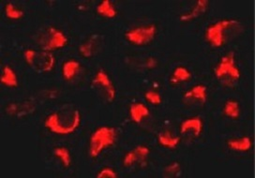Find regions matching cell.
<instances>
[{
    "instance_id": "21",
    "label": "cell",
    "mask_w": 255,
    "mask_h": 178,
    "mask_svg": "<svg viewBox=\"0 0 255 178\" xmlns=\"http://www.w3.org/2000/svg\"><path fill=\"white\" fill-rule=\"evenodd\" d=\"M34 107L29 102H13L7 106V113L12 116H21L34 111Z\"/></svg>"
},
{
    "instance_id": "3",
    "label": "cell",
    "mask_w": 255,
    "mask_h": 178,
    "mask_svg": "<svg viewBox=\"0 0 255 178\" xmlns=\"http://www.w3.org/2000/svg\"><path fill=\"white\" fill-rule=\"evenodd\" d=\"M26 64L36 73L43 74L50 73L56 66V57L52 52L45 50L27 49L24 53Z\"/></svg>"
},
{
    "instance_id": "16",
    "label": "cell",
    "mask_w": 255,
    "mask_h": 178,
    "mask_svg": "<svg viewBox=\"0 0 255 178\" xmlns=\"http://www.w3.org/2000/svg\"><path fill=\"white\" fill-rule=\"evenodd\" d=\"M254 146L253 138L250 136H242V137L234 138L227 142V146L236 152H249Z\"/></svg>"
},
{
    "instance_id": "26",
    "label": "cell",
    "mask_w": 255,
    "mask_h": 178,
    "mask_svg": "<svg viewBox=\"0 0 255 178\" xmlns=\"http://www.w3.org/2000/svg\"><path fill=\"white\" fill-rule=\"evenodd\" d=\"M144 98L146 99V101H147L148 103H150L152 105H160L161 102H162V97H161V95L159 94V92L154 91V90H149V91L145 92Z\"/></svg>"
},
{
    "instance_id": "12",
    "label": "cell",
    "mask_w": 255,
    "mask_h": 178,
    "mask_svg": "<svg viewBox=\"0 0 255 178\" xmlns=\"http://www.w3.org/2000/svg\"><path fill=\"white\" fill-rule=\"evenodd\" d=\"M102 44V38L99 35H93L80 45V56L84 58H91L94 57L97 50Z\"/></svg>"
},
{
    "instance_id": "1",
    "label": "cell",
    "mask_w": 255,
    "mask_h": 178,
    "mask_svg": "<svg viewBox=\"0 0 255 178\" xmlns=\"http://www.w3.org/2000/svg\"><path fill=\"white\" fill-rule=\"evenodd\" d=\"M82 123V113L73 104H64L48 114L44 119L45 129L56 135H70L78 130Z\"/></svg>"
},
{
    "instance_id": "23",
    "label": "cell",
    "mask_w": 255,
    "mask_h": 178,
    "mask_svg": "<svg viewBox=\"0 0 255 178\" xmlns=\"http://www.w3.org/2000/svg\"><path fill=\"white\" fill-rule=\"evenodd\" d=\"M54 156L62 163L64 168H70L72 164L71 151L65 146H57L54 149Z\"/></svg>"
},
{
    "instance_id": "27",
    "label": "cell",
    "mask_w": 255,
    "mask_h": 178,
    "mask_svg": "<svg viewBox=\"0 0 255 178\" xmlns=\"http://www.w3.org/2000/svg\"><path fill=\"white\" fill-rule=\"evenodd\" d=\"M96 178H119L118 172L111 167H104L99 171V173L96 175Z\"/></svg>"
},
{
    "instance_id": "18",
    "label": "cell",
    "mask_w": 255,
    "mask_h": 178,
    "mask_svg": "<svg viewBox=\"0 0 255 178\" xmlns=\"http://www.w3.org/2000/svg\"><path fill=\"white\" fill-rule=\"evenodd\" d=\"M81 70V64L79 61L75 59H69L65 61L61 67L62 76L66 81H72Z\"/></svg>"
},
{
    "instance_id": "10",
    "label": "cell",
    "mask_w": 255,
    "mask_h": 178,
    "mask_svg": "<svg viewBox=\"0 0 255 178\" xmlns=\"http://www.w3.org/2000/svg\"><path fill=\"white\" fill-rule=\"evenodd\" d=\"M150 154V149L146 146H138L128 151L123 158L124 167H131L137 163L143 162Z\"/></svg>"
},
{
    "instance_id": "25",
    "label": "cell",
    "mask_w": 255,
    "mask_h": 178,
    "mask_svg": "<svg viewBox=\"0 0 255 178\" xmlns=\"http://www.w3.org/2000/svg\"><path fill=\"white\" fill-rule=\"evenodd\" d=\"M181 173H182V167H181V164L178 162L169 163L164 170V175L168 178L179 177Z\"/></svg>"
},
{
    "instance_id": "13",
    "label": "cell",
    "mask_w": 255,
    "mask_h": 178,
    "mask_svg": "<svg viewBox=\"0 0 255 178\" xmlns=\"http://www.w3.org/2000/svg\"><path fill=\"white\" fill-rule=\"evenodd\" d=\"M209 4L210 2L208 0H198L196 4L189 11L183 13L179 19L185 23L196 20L207 12V9L209 8Z\"/></svg>"
},
{
    "instance_id": "9",
    "label": "cell",
    "mask_w": 255,
    "mask_h": 178,
    "mask_svg": "<svg viewBox=\"0 0 255 178\" xmlns=\"http://www.w3.org/2000/svg\"><path fill=\"white\" fill-rule=\"evenodd\" d=\"M204 131V121L199 116L186 118L180 125V132L184 135L198 138Z\"/></svg>"
},
{
    "instance_id": "22",
    "label": "cell",
    "mask_w": 255,
    "mask_h": 178,
    "mask_svg": "<svg viewBox=\"0 0 255 178\" xmlns=\"http://www.w3.org/2000/svg\"><path fill=\"white\" fill-rule=\"evenodd\" d=\"M223 113L230 119H239L240 116V104L239 101L235 98L226 100L223 106Z\"/></svg>"
},
{
    "instance_id": "24",
    "label": "cell",
    "mask_w": 255,
    "mask_h": 178,
    "mask_svg": "<svg viewBox=\"0 0 255 178\" xmlns=\"http://www.w3.org/2000/svg\"><path fill=\"white\" fill-rule=\"evenodd\" d=\"M4 13H5V16L8 19L13 20V21L21 20L24 16V10L17 7L12 2H8L5 4Z\"/></svg>"
},
{
    "instance_id": "7",
    "label": "cell",
    "mask_w": 255,
    "mask_h": 178,
    "mask_svg": "<svg viewBox=\"0 0 255 178\" xmlns=\"http://www.w3.org/2000/svg\"><path fill=\"white\" fill-rule=\"evenodd\" d=\"M69 40L66 34L56 26H49L40 35V44L42 50L53 52L66 47Z\"/></svg>"
},
{
    "instance_id": "19",
    "label": "cell",
    "mask_w": 255,
    "mask_h": 178,
    "mask_svg": "<svg viewBox=\"0 0 255 178\" xmlns=\"http://www.w3.org/2000/svg\"><path fill=\"white\" fill-rule=\"evenodd\" d=\"M158 142L162 147L168 149H175L181 142L179 136L175 135L171 130H163L158 136Z\"/></svg>"
},
{
    "instance_id": "2",
    "label": "cell",
    "mask_w": 255,
    "mask_h": 178,
    "mask_svg": "<svg viewBox=\"0 0 255 178\" xmlns=\"http://www.w3.org/2000/svg\"><path fill=\"white\" fill-rule=\"evenodd\" d=\"M118 138V132L110 126H101L91 134L88 144V155L91 159H98L104 150L114 146Z\"/></svg>"
},
{
    "instance_id": "14",
    "label": "cell",
    "mask_w": 255,
    "mask_h": 178,
    "mask_svg": "<svg viewBox=\"0 0 255 178\" xmlns=\"http://www.w3.org/2000/svg\"><path fill=\"white\" fill-rule=\"evenodd\" d=\"M192 78L191 71L185 66H177L171 73L169 82L172 87H177L190 82Z\"/></svg>"
},
{
    "instance_id": "8",
    "label": "cell",
    "mask_w": 255,
    "mask_h": 178,
    "mask_svg": "<svg viewBox=\"0 0 255 178\" xmlns=\"http://www.w3.org/2000/svg\"><path fill=\"white\" fill-rule=\"evenodd\" d=\"M93 83L101 90L108 102H113L117 97V89L108 73L103 69L99 70L94 76Z\"/></svg>"
},
{
    "instance_id": "6",
    "label": "cell",
    "mask_w": 255,
    "mask_h": 178,
    "mask_svg": "<svg viewBox=\"0 0 255 178\" xmlns=\"http://www.w3.org/2000/svg\"><path fill=\"white\" fill-rule=\"evenodd\" d=\"M158 33L155 24L138 25L125 32V40L133 46H146L155 40Z\"/></svg>"
},
{
    "instance_id": "17",
    "label": "cell",
    "mask_w": 255,
    "mask_h": 178,
    "mask_svg": "<svg viewBox=\"0 0 255 178\" xmlns=\"http://www.w3.org/2000/svg\"><path fill=\"white\" fill-rule=\"evenodd\" d=\"M149 115H150L149 108L142 102H135L129 107V116L131 120L136 124H140L143 119L147 118Z\"/></svg>"
},
{
    "instance_id": "5",
    "label": "cell",
    "mask_w": 255,
    "mask_h": 178,
    "mask_svg": "<svg viewBox=\"0 0 255 178\" xmlns=\"http://www.w3.org/2000/svg\"><path fill=\"white\" fill-rule=\"evenodd\" d=\"M215 76L224 83H235L241 78V71L237 63L235 54L230 53L223 56L214 70Z\"/></svg>"
},
{
    "instance_id": "4",
    "label": "cell",
    "mask_w": 255,
    "mask_h": 178,
    "mask_svg": "<svg viewBox=\"0 0 255 178\" xmlns=\"http://www.w3.org/2000/svg\"><path fill=\"white\" fill-rule=\"evenodd\" d=\"M239 20L233 18L221 19L215 23L207 26L206 30V40L207 42L215 48L223 47L226 41L227 33L230 28L239 24Z\"/></svg>"
},
{
    "instance_id": "20",
    "label": "cell",
    "mask_w": 255,
    "mask_h": 178,
    "mask_svg": "<svg viewBox=\"0 0 255 178\" xmlns=\"http://www.w3.org/2000/svg\"><path fill=\"white\" fill-rule=\"evenodd\" d=\"M96 10L98 12V14H100L101 16L107 18V19H114L119 15V10L116 7L115 3L111 0H103L101 1Z\"/></svg>"
},
{
    "instance_id": "15",
    "label": "cell",
    "mask_w": 255,
    "mask_h": 178,
    "mask_svg": "<svg viewBox=\"0 0 255 178\" xmlns=\"http://www.w3.org/2000/svg\"><path fill=\"white\" fill-rule=\"evenodd\" d=\"M0 82L2 86L8 89H17L19 87V77L10 66L6 65L2 68Z\"/></svg>"
},
{
    "instance_id": "11",
    "label": "cell",
    "mask_w": 255,
    "mask_h": 178,
    "mask_svg": "<svg viewBox=\"0 0 255 178\" xmlns=\"http://www.w3.org/2000/svg\"><path fill=\"white\" fill-rule=\"evenodd\" d=\"M184 99L190 103H206L207 99V89L204 85H196L191 87V89L185 92Z\"/></svg>"
}]
</instances>
